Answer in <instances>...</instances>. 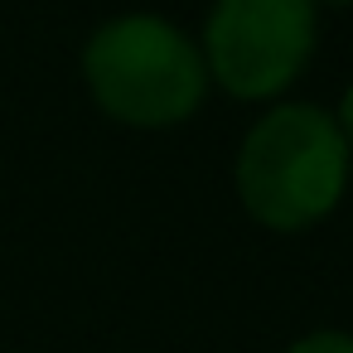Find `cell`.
Segmentation results:
<instances>
[{"instance_id":"5b68a950","label":"cell","mask_w":353,"mask_h":353,"mask_svg":"<svg viewBox=\"0 0 353 353\" xmlns=\"http://www.w3.org/2000/svg\"><path fill=\"white\" fill-rule=\"evenodd\" d=\"M339 131H343V141H353V88L343 92V107H339Z\"/></svg>"},{"instance_id":"6da1fadb","label":"cell","mask_w":353,"mask_h":353,"mask_svg":"<svg viewBox=\"0 0 353 353\" xmlns=\"http://www.w3.org/2000/svg\"><path fill=\"white\" fill-rule=\"evenodd\" d=\"M348 184V141L334 117L310 102L266 112L237 150V194L247 213L276 232L319 223Z\"/></svg>"},{"instance_id":"8992f818","label":"cell","mask_w":353,"mask_h":353,"mask_svg":"<svg viewBox=\"0 0 353 353\" xmlns=\"http://www.w3.org/2000/svg\"><path fill=\"white\" fill-rule=\"evenodd\" d=\"M334 6H343V0H334Z\"/></svg>"},{"instance_id":"3957f363","label":"cell","mask_w":353,"mask_h":353,"mask_svg":"<svg viewBox=\"0 0 353 353\" xmlns=\"http://www.w3.org/2000/svg\"><path fill=\"white\" fill-rule=\"evenodd\" d=\"M203 39L232 97H276L314 49V0H218Z\"/></svg>"},{"instance_id":"7a4b0ae2","label":"cell","mask_w":353,"mask_h":353,"mask_svg":"<svg viewBox=\"0 0 353 353\" xmlns=\"http://www.w3.org/2000/svg\"><path fill=\"white\" fill-rule=\"evenodd\" d=\"M83 73L97 107L131 126L184 121L208 83L203 54L160 15L107 20L83 49Z\"/></svg>"},{"instance_id":"277c9868","label":"cell","mask_w":353,"mask_h":353,"mask_svg":"<svg viewBox=\"0 0 353 353\" xmlns=\"http://www.w3.org/2000/svg\"><path fill=\"white\" fill-rule=\"evenodd\" d=\"M290 353H353V334H339V329H319V334H305L290 343Z\"/></svg>"}]
</instances>
